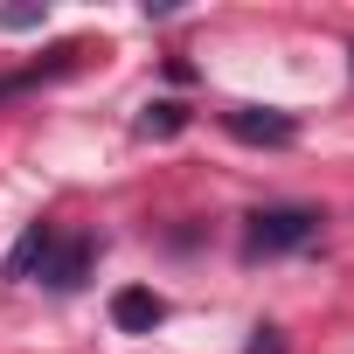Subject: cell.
Here are the masks:
<instances>
[{"instance_id": "obj_1", "label": "cell", "mask_w": 354, "mask_h": 354, "mask_svg": "<svg viewBox=\"0 0 354 354\" xmlns=\"http://www.w3.org/2000/svg\"><path fill=\"white\" fill-rule=\"evenodd\" d=\"M319 230L313 209H257L243 223V257H278V250H299L306 236Z\"/></svg>"}, {"instance_id": "obj_2", "label": "cell", "mask_w": 354, "mask_h": 354, "mask_svg": "<svg viewBox=\"0 0 354 354\" xmlns=\"http://www.w3.org/2000/svg\"><path fill=\"white\" fill-rule=\"evenodd\" d=\"M223 125H230V139H243V146H292V139H299V125H292L285 111H264V104H236Z\"/></svg>"}, {"instance_id": "obj_3", "label": "cell", "mask_w": 354, "mask_h": 354, "mask_svg": "<svg viewBox=\"0 0 354 354\" xmlns=\"http://www.w3.org/2000/svg\"><path fill=\"white\" fill-rule=\"evenodd\" d=\"M84 271H91V243L84 236H49V250H42V278L56 285V292H70V285H84Z\"/></svg>"}, {"instance_id": "obj_4", "label": "cell", "mask_w": 354, "mask_h": 354, "mask_svg": "<svg viewBox=\"0 0 354 354\" xmlns=\"http://www.w3.org/2000/svg\"><path fill=\"white\" fill-rule=\"evenodd\" d=\"M111 319H118V333H153V326L167 319V299H160V292H139V285H125V292L111 299Z\"/></svg>"}, {"instance_id": "obj_5", "label": "cell", "mask_w": 354, "mask_h": 354, "mask_svg": "<svg viewBox=\"0 0 354 354\" xmlns=\"http://www.w3.org/2000/svg\"><path fill=\"white\" fill-rule=\"evenodd\" d=\"M49 236H56V230H28V236H21V250L8 257V278H28V271L42 264V250H49Z\"/></svg>"}, {"instance_id": "obj_6", "label": "cell", "mask_w": 354, "mask_h": 354, "mask_svg": "<svg viewBox=\"0 0 354 354\" xmlns=\"http://www.w3.org/2000/svg\"><path fill=\"white\" fill-rule=\"evenodd\" d=\"M174 125H181V104H153V111H146V118H139V132H146V139H153V132H160V139H167V132H174Z\"/></svg>"}, {"instance_id": "obj_7", "label": "cell", "mask_w": 354, "mask_h": 354, "mask_svg": "<svg viewBox=\"0 0 354 354\" xmlns=\"http://www.w3.org/2000/svg\"><path fill=\"white\" fill-rule=\"evenodd\" d=\"M243 354H292V347H285V333H278V326H257Z\"/></svg>"}]
</instances>
